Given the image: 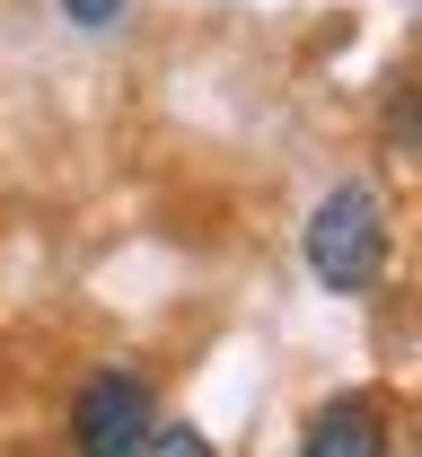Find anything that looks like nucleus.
<instances>
[{
  "label": "nucleus",
  "mask_w": 422,
  "mask_h": 457,
  "mask_svg": "<svg viewBox=\"0 0 422 457\" xmlns=\"http://www.w3.org/2000/svg\"><path fill=\"white\" fill-rule=\"evenodd\" d=\"M159 431V387L141 370H88L70 396V457H141V440Z\"/></svg>",
  "instance_id": "f03ea898"
},
{
  "label": "nucleus",
  "mask_w": 422,
  "mask_h": 457,
  "mask_svg": "<svg viewBox=\"0 0 422 457\" xmlns=\"http://www.w3.org/2000/svg\"><path fill=\"white\" fill-rule=\"evenodd\" d=\"M308 273L326 290H343V299H361L387 273V203H378V185L352 176L308 212Z\"/></svg>",
  "instance_id": "f257e3e1"
},
{
  "label": "nucleus",
  "mask_w": 422,
  "mask_h": 457,
  "mask_svg": "<svg viewBox=\"0 0 422 457\" xmlns=\"http://www.w3.org/2000/svg\"><path fill=\"white\" fill-rule=\"evenodd\" d=\"M300 457H387V404L378 396H326L308 413Z\"/></svg>",
  "instance_id": "7ed1b4c3"
},
{
  "label": "nucleus",
  "mask_w": 422,
  "mask_h": 457,
  "mask_svg": "<svg viewBox=\"0 0 422 457\" xmlns=\"http://www.w3.org/2000/svg\"><path fill=\"white\" fill-rule=\"evenodd\" d=\"M387 141H396V150H422V79H414V88H396V106H387Z\"/></svg>",
  "instance_id": "39448f33"
},
{
  "label": "nucleus",
  "mask_w": 422,
  "mask_h": 457,
  "mask_svg": "<svg viewBox=\"0 0 422 457\" xmlns=\"http://www.w3.org/2000/svg\"><path fill=\"white\" fill-rule=\"evenodd\" d=\"M141 457H220V449H211V440H203L194 422H159V431L141 440Z\"/></svg>",
  "instance_id": "20e7f679"
},
{
  "label": "nucleus",
  "mask_w": 422,
  "mask_h": 457,
  "mask_svg": "<svg viewBox=\"0 0 422 457\" xmlns=\"http://www.w3.org/2000/svg\"><path fill=\"white\" fill-rule=\"evenodd\" d=\"M123 9H132V0H62V18H70V27H88V36H97V27H115Z\"/></svg>",
  "instance_id": "423d86ee"
}]
</instances>
